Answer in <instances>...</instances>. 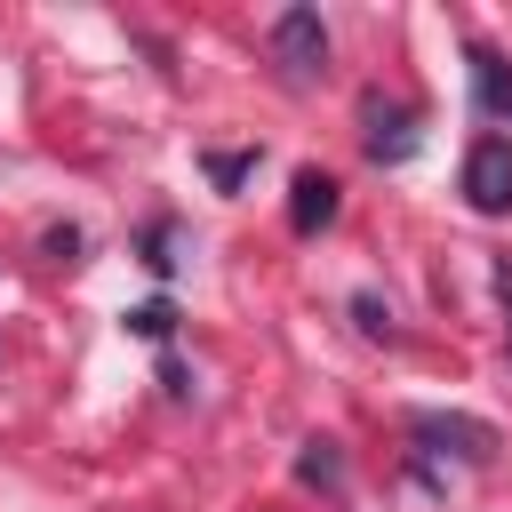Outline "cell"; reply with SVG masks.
<instances>
[{
  "label": "cell",
  "mask_w": 512,
  "mask_h": 512,
  "mask_svg": "<svg viewBox=\"0 0 512 512\" xmlns=\"http://www.w3.org/2000/svg\"><path fill=\"white\" fill-rule=\"evenodd\" d=\"M296 480L304 488H344V456H336V440H304V456H296Z\"/></svg>",
  "instance_id": "obj_7"
},
{
  "label": "cell",
  "mask_w": 512,
  "mask_h": 512,
  "mask_svg": "<svg viewBox=\"0 0 512 512\" xmlns=\"http://www.w3.org/2000/svg\"><path fill=\"white\" fill-rule=\"evenodd\" d=\"M272 64L288 80H320L328 72V24H320V8H280L272 16Z\"/></svg>",
  "instance_id": "obj_2"
},
{
  "label": "cell",
  "mask_w": 512,
  "mask_h": 512,
  "mask_svg": "<svg viewBox=\"0 0 512 512\" xmlns=\"http://www.w3.org/2000/svg\"><path fill=\"white\" fill-rule=\"evenodd\" d=\"M360 120H368V160H408V152H416V112H408V104L368 96Z\"/></svg>",
  "instance_id": "obj_4"
},
{
  "label": "cell",
  "mask_w": 512,
  "mask_h": 512,
  "mask_svg": "<svg viewBox=\"0 0 512 512\" xmlns=\"http://www.w3.org/2000/svg\"><path fill=\"white\" fill-rule=\"evenodd\" d=\"M288 224H296V232H320V224H336V176H320V168H296V184H288Z\"/></svg>",
  "instance_id": "obj_6"
},
{
  "label": "cell",
  "mask_w": 512,
  "mask_h": 512,
  "mask_svg": "<svg viewBox=\"0 0 512 512\" xmlns=\"http://www.w3.org/2000/svg\"><path fill=\"white\" fill-rule=\"evenodd\" d=\"M248 168H256V152H216V160H208V184L232 192V184H248Z\"/></svg>",
  "instance_id": "obj_9"
},
{
  "label": "cell",
  "mask_w": 512,
  "mask_h": 512,
  "mask_svg": "<svg viewBox=\"0 0 512 512\" xmlns=\"http://www.w3.org/2000/svg\"><path fill=\"white\" fill-rule=\"evenodd\" d=\"M128 328H136L144 344H168V328H176V304H168V296H144V304L128 312Z\"/></svg>",
  "instance_id": "obj_8"
},
{
  "label": "cell",
  "mask_w": 512,
  "mask_h": 512,
  "mask_svg": "<svg viewBox=\"0 0 512 512\" xmlns=\"http://www.w3.org/2000/svg\"><path fill=\"white\" fill-rule=\"evenodd\" d=\"M464 200L480 216H512V144L504 136H480L464 152Z\"/></svg>",
  "instance_id": "obj_3"
},
{
  "label": "cell",
  "mask_w": 512,
  "mask_h": 512,
  "mask_svg": "<svg viewBox=\"0 0 512 512\" xmlns=\"http://www.w3.org/2000/svg\"><path fill=\"white\" fill-rule=\"evenodd\" d=\"M168 240H176L168 224H152V232H144V264H152V272H176V256H168Z\"/></svg>",
  "instance_id": "obj_11"
},
{
  "label": "cell",
  "mask_w": 512,
  "mask_h": 512,
  "mask_svg": "<svg viewBox=\"0 0 512 512\" xmlns=\"http://www.w3.org/2000/svg\"><path fill=\"white\" fill-rule=\"evenodd\" d=\"M352 320H360L368 336H392V304H384V296H368V288L352 296Z\"/></svg>",
  "instance_id": "obj_10"
},
{
  "label": "cell",
  "mask_w": 512,
  "mask_h": 512,
  "mask_svg": "<svg viewBox=\"0 0 512 512\" xmlns=\"http://www.w3.org/2000/svg\"><path fill=\"white\" fill-rule=\"evenodd\" d=\"M408 440L432 456H456V464H496V448H504V432L464 408H408Z\"/></svg>",
  "instance_id": "obj_1"
},
{
  "label": "cell",
  "mask_w": 512,
  "mask_h": 512,
  "mask_svg": "<svg viewBox=\"0 0 512 512\" xmlns=\"http://www.w3.org/2000/svg\"><path fill=\"white\" fill-rule=\"evenodd\" d=\"M496 296H504V328H512V256L496 264Z\"/></svg>",
  "instance_id": "obj_12"
},
{
  "label": "cell",
  "mask_w": 512,
  "mask_h": 512,
  "mask_svg": "<svg viewBox=\"0 0 512 512\" xmlns=\"http://www.w3.org/2000/svg\"><path fill=\"white\" fill-rule=\"evenodd\" d=\"M464 64H472V112L496 120V128H512V64L496 48H472Z\"/></svg>",
  "instance_id": "obj_5"
}]
</instances>
